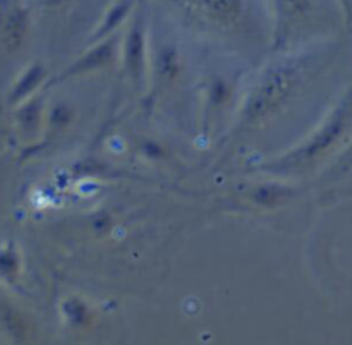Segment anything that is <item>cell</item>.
Returning <instances> with one entry per match:
<instances>
[{
    "mask_svg": "<svg viewBox=\"0 0 352 345\" xmlns=\"http://www.w3.org/2000/svg\"><path fill=\"white\" fill-rule=\"evenodd\" d=\"M299 79L301 64L298 60L277 62L265 69L244 102L243 122L256 124L274 115L294 93Z\"/></svg>",
    "mask_w": 352,
    "mask_h": 345,
    "instance_id": "6da1fadb",
    "label": "cell"
},
{
    "mask_svg": "<svg viewBox=\"0 0 352 345\" xmlns=\"http://www.w3.org/2000/svg\"><path fill=\"white\" fill-rule=\"evenodd\" d=\"M199 21L213 26L229 27L244 14L246 0H170Z\"/></svg>",
    "mask_w": 352,
    "mask_h": 345,
    "instance_id": "7a4b0ae2",
    "label": "cell"
},
{
    "mask_svg": "<svg viewBox=\"0 0 352 345\" xmlns=\"http://www.w3.org/2000/svg\"><path fill=\"white\" fill-rule=\"evenodd\" d=\"M122 62L134 85L141 86L146 74V23L138 14L122 41Z\"/></svg>",
    "mask_w": 352,
    "mask_h": 345,
    "instance_id": "3957f363",
    "label": "cell"
},
{
    "mask_svg": "<svg viewBox=\"0 0 352 345\" xmlns=\"http://www.w3.org/2000/svg\"><path fill=\"white\" fill-rule=\"evenodd\" d=\"M277 21V40H284L289 31L305 21L315 9V0H270Z\"/></svg>",
    "mask_w": 352,
    "mask_h": 345,
    "instance_id": "277c9868",
    "label": "cell"
},
{
    "mask_svg": "<svg viewBox=\"0 0 352 345\" xmlns=\"http://www.w3.org/2000/svg\"><path fill=\"white\" fill-rule=\"evenodd\" d=\"M30 31V12L26 7L14 5L6 14L2 23V45L9 52H16L23 47Z\"/></svg>",
    "mask_w": 352,
    "mask_h": 345,
    "instance_id": "5b68a950",
    "label": "cell"
},
{
    "mask_svg": "<svg viewBox=\"0 0 352 345\" xmlns=\"http://www.w3.org/2000/svg\"><path fill=\"white\" fill-rule=\"evenodd\" d=\"M116 41L117 34H110V36L103 38V40L95 41V47H91V50L86 52L79 60H76L71 67L67 69V72H64V78H69L71 74H81V72L93 71V69L102 67L103 64L112 58L113 50H116Z\"/></svg>",
    "mask_w": 352,
    "mask_h": 345,
    "instance_id": "8992f818",
    "label": "cell"
},
{
    "mask_svg": "<svg viewBox=\"0 0 352 345\" xmlns=\"http://www.w3.org/2000/svg\"><path fill=\"white\" fill-rule=\"evenodd\" d=\"M134 7V0H113L109 7H107L105 14L100 19L98 26H96L95 33H93V41H100L103 38L116 34L120 24L131 16Z\"/></svg>",
    "mask_w": 352,
    "mask_h": 345,
    "instance_id": "52a82bcc",
    "label": "cell"
},
{
    "mask_svg": "<svg viewBox=\"0 0 352 345\" xmlns=\"http://www.w3.org/2000/svg\"><path fill=\"white\" fill-rule=\"evenodd\" d=\"M45 79V71L40 64H34L31 67H28L26 71L21 74V78L17 79L16 85H14L12 91H10V102L12 103H23L26 102L28 96L36 89V86H40V82Z\"/></svg>",
    "mask_w": 352,
    "mask_h": 345,
    "instance_id": "ba28073f",
    "label": "cell"
},
{
    "mask_svg": "<svg viewBox=\"0 0 352 345\" xmlns=\"http://www.w3.org/2000/svg\"><path fill=\"white\" fill-rule=\"evenodd\" d=\"M0 323L14 339H23V335H26V326L12 308H0Z\"/></svg>",
    "mask_w": 352,
    "mask_h": 345,
    "instance_id": "9c48e42d",
    "label": "cell"
},
{
    "mask_svg": "<svg viewBox=\"0 0 352 345\" xmlns=\"http://www.w3.org/2000/svg\"><path fill=\"white\" fill-rule=\"evenodd\" d=\"M17 117H19V122H21V127L26 131L33 129L34 126L38 124V117H40V109L36 107V103H26L24 102V105L21 107L19 113H17Z\"/></svg>",
    "mask_w": 352,
    "mask_h": 345,
    "instance_id": "30bf717a",
    "label": "cell"
},
{
    "mask_svg": "<svg viewBox=\"0 0 352 345\" xmlns=\"http://www.w3.org/2000/svg\"><path fill=\"white\" fill-rule=\"evenodd\" d=\"M45 2H47L50 7H60L64 5V3H67L69 0H45Z\"/></svg>",
    "mask_w": 352,
    "mask_h": 345,
    "instance_id": "8fae6325",
    "label": "cell"
},
{
    "mask_svg": "<svg viewBox=\"0 0 352 345\" xmlns=\"http://www.w3.org/2000/svg\"><path fill=\"white\" fill-rule=\"evenodd\" d=\"M339 2L342 3L347 10H352V0H339Z\"/></svg>",
    "mask_w": 352,
    "mask_h": 345,
    "instance_id": "7c38bea8",
    "label": "cell"
}]
</instances>
